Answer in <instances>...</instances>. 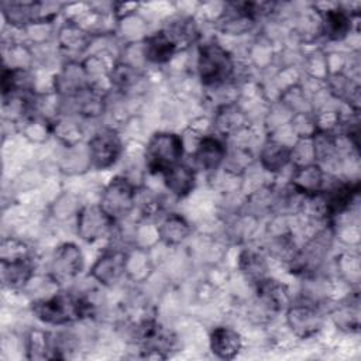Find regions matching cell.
<instances>
[{"instance_id": "5b68a950", "label": "cell", "mask_w": 361, "mask_h": 361, "mask_svg": "<svg viewBox=\"0 0 361 361\" xmlns=\"http://www.w3.org/2000/svg\"><path fill=\"white\" fill-rule=\"evenodd\" d=\"M137 188L126 176H114L103 189L99 206L116 223L135 209Z\"/></svg>"}, {"instance_id": "8fae6325", "label": "cell", "mask_w": 361, "mask_h": 361, "mask_svg": "<svg viewBox=\"0 0 361 361\" xmlns=\"http://www.w3.org/2000/svg\"><path fill=\"white\" fill-rule=\"evenodd\" d=\"M128 254L120 248L106 250L92 265L90 275L103 286L116 285L127 271Z\"/></svg>"}, {"instance_id": "2e32d148", "label": "cell", "mask_w": 361, "mask_h": 361, "mask_svg": "<svg viewBox=\"0 0 361 361\" xmlns=\"http://www.w3.org/2000/svg\"><path fill=\"white\" fill-rule=\"evenodd\" d=\"M290 186L295 193L313 196L324 188V172L320 164L309 162L295 168L290 178Z\"/></svg>"}, {"instance_id": "484cf974", "label": "cell", "mask_w": 361, "mask_h": 361, "mask_svg": "<svg viewBox=\"0 0 361 361\" xmlns=\"http://www.w3.org/2000/svg\"><path fill=\"white\" fill-rule=\"evenodd\" d=\"M238 268L244 278L251 283L257 285L259 281L267 278L268 264L262 254L254 250H244L238 257Z\"/></svg>"}, {"instance_id": "d4e9b609", "label": "cell", "mask_w": 361, "mask_h": 361, "mask_svg": "<svg viewBox=\"0 0 361 361\" xmlns=\"http://www.w3.org/2000/svg\"><path fill=\"white\" fill-rule=\"evenodd\" d=\"M28 360H56L55 334L44 330H31L27 336Z\"/></svg>"}, {"instance_id": "f1b7e54d", "label": "cell", "mask_w": 361, "mask_h": 361, "mask_svg": "<svg viewBox=\"0 0 361 361\" xmlns=\"http://www.w3.org/2000/svg\"><path fill=\"white\" fill-rule=\"evenodd\" d=\"M334 320L340 329H347L348 331H357L360 326L358 320V298L354 300L350 299V303L343 305L334 313Z\"/></svg>"}, {"instance_id": "3957f363", "label": "cell", "mask_w": 361, "mask_h": 361, "mask_svg": "<svg viewBox=\"0 0 361 361\" xmlns=\"http://www.w3.org/2000/svg\"><path fill=\"white\" fill-rule=\"evenodd\" d=\"M183 140L176 133L158 131L151 135L145 147V166L151 173H164L182 162Z\"/></svg>"}, {"instance_id": "6da1fadb", "label": "cell", "mask_w": 361, "mask_h": 361, "mask_svg": "<svg viewBox=\"0 0 361 361\" xmlns=\"http://www.w3.org/2000/svg\"><path fill=\"white\" fill-rule=\"evenodd\" d=\"M34 316L49 326H65L86 319L93 312L89 299L71 292H59L48 298L34 300L31 305Z\"/></svg>"}, {"instance_id": "d6a6232c", "label": "cell", "mask_w": 361, "mask_h": 361, "mask_svg": "<svg viewBox=\"0 0 361 361\" xmlns=\"http://www.w3.org/2000/svg\"><path fill=\"white\" fill-rule=\"evenodd\" d=\"M1 258L0 259H16L21 257H28V248L24 243L16 240V238H6L1 241Z\"/></svg>"}, {"instance_id": "ba28073f", "label": "cell", "mask_w": 361, "mask_h": 361, "mask_svg": "<svg viewBox=\"0 0 361 361\" xmlns=\"http://www.w3.org/2000/svg\"><path fill=\"white\" fill-rule=\"evenodd\" d=\"M333 234L330 228H326L320 231L317 235H314L303 250L296 251L292 259L289 261L292 272H300V274H312L314 272L319 265L323 262L324 255L327 254L329 248L331 247Z\"/></svg>"}, {"instance_id": "d6986e66", "label": "cell", "mask_w": 361, "mask_h": 361, "mask_svg": "<svg viewBox=\"0 0 361 361\" xmlns=\"http://www.w3.org/2000/svg\"><path fill=\"white\" fill-rule=\"evenodd\" d=\"M34 275V264L31 257L16 259H1V281L10 289H23Z\"/></svg>"}, {"instance_id": "7c38bea8", "label": "cell", "mask_w": 361, "mask_h": 361, "mask_svg": "<svg viewBox=\"0 0 361 361\" xmlns=\"http://www.w3.org/2000/svg\"><path fill=\"white\" fill-rule=\"evenodd\" d=\"M264 6L257 3H230L219 18V28L228 35L245 34L254 27L255 18Z\"/></svg>"}, {"instance_id": "7a4b0ae2", "label": "cell", "mask_w": 361, "mask_h": 361, "mask_svg": "<svg viewBox=\"0 0 361 361\" xmlns=\"http://www.w3.org/2000/svg\"><path fill=\"white\" fill-rule=\"evenodd\" d=\"M197 73L204 86H220L234 73L231 54L214 41L204 42L197 51Z\"/></svg>"}, {"instance_id": "4fadbf2b", "label": "cell", "mask_w": 361, "mask_h": 361, "mask_svg": "<svg viewBox=\"0 0 361 361\" xmlns=\"http://www.w3.org/2000/svg\"><path fill=\"white\" fill-rule=\"evenodd\" d=\"M83 265H85L83 254L76 244L73 243L61 244L52 255L51 272H49L51 279L55 283L73 279L82 272Z\"/></svg>"}, {"instance_id": "4316f807", "label": "cell", "mask_w": 361, "mask_h": 361, "mask_svg": "<svg viewBox=\"0 0 361 361\" xmlns=\"http://www.w3.org/2000/svg\"><path fill=\"white\" fill-rule=\"evenodd\" d=\"M75 100L76 110L80 116L85 117H97L104 110V97L102 92L94 89L92 85L80 90L76 96L72 97Z\"/></svg>"}, {"instance_id": "f546056e", "label": "cell", "mask_w": 361, "mask_h": 361, "mask_svg": "<svg viewBox=\"0 0 361 361\" xmlns=\"http://www.w3.org/2000/svg\"><path fill=\"white\" fill-rule=\"evenodd\" d=\"M52 133L65 144L73 145L82 137L79 124L71 118H61L52 124Z\"/></svg>"}, {"instance_id": "ac0fdd59", "label": "cell", "mask_w": 361, "mask_h": 361, "mask_svg": "<svg viewBox=\"0 0 361 361\" xmlns=\"http://www.w3.org/2000/svg\"><path fill=\"white\" fill-rule=\"evenodd\" d=\"M178 45L165 28L148 35L142 42V55L151 63H166L176 52Z\"/></svg>"}, {"instance_id": "5bb4252c", "label": "cell", "mask_w": 361, "mask_h": 361, "mask_svg": "<svg viewBox=\"0 0 361 361\" xmlns=\"http://www.w3.org/2000/svg\"><path fill=\"white\" fill-rule=\"evenodd\" d=\"M227 158V148L219 135H203L197 142L193 159L199 169L213 172L219 169Z\"/></svg>"}, {"instance_id": "277c9868", "label": "cell", "mask_w": 361, "mask_h": 361, "mask_svg": "<svg viewBox=\"0 0 361 361\" xmlns=\"http://www.w3.org/2000/svg\"><path fill=\"white\" fill-rule=\"evenodd\" d=\"M135 343L140 347V353L145 358L165 360L169 358L178 347V338L169 329L159 324L155 319H148L137 326Z\"/></svg>"}, {"instance_id": "4dcf8cb0", "label": "cell", "mask_w": 361, "mask_h": 361, "mask_svg": "<svg viewBox=\"0 0 361 361\" xmlns=\"http://www.w3.org/2000/svg\"><path fill=\"white\" fill-rule=\"evenodd\" d=\"M111 82L121 90L130 89L140 80V73L137 72L135 68L127 63H117L111 69Z\"/></svg>"}, {"instance_id": "9a60e30c", "label": "cell", "mask_w": 361, "mask_h": 361, "mask_svg": "<svg viewBox=\"0 0 361 361\" xmlns=\"http://www.w3.org/2000/svg\"><path fill=\"white\" fill-rule=\"evenodd\" d=\"M258 303L268 312H281L290 305L288 285L274 278H264L255 285Z\"/></svg>"}, {"instance_id": "603a6c76", "label": "cell", "mask_w": 361, "mask_h": 361, "mask_svg": "<svg viewBox=\"0 0 361 361\" xmlns=\"http://www.w3.org/2000/svg\"><path fill=\"white\" fill-rule=\"evenodd\" d=\"M292 157L293 151L276 140H267L259 152L262 168L272 173L281 172L292 161Z\"/></svg>"}, {"instance_id": "8992f818", "label": "cell", "mask_w": 361, "mask_h": 361, "mask_svg": "<svg viewBox=\"0 0 361 361\" xmlns=\"http://www.w3.org/2000/svg\"><path fill=\"white\" fill-rule=\"evenodd\" d=\"M123 152V141L114 128L97 130L87 142L89 162L96 169H107L117 162Z\"/></svg>"}, {"instance_id": "44dd1931", "label": "cell", "mask_w": 361, "mask_h": 361, "mask_svg": "<svg viewBox=\"0 0 361 361\" xmlns=\"http://www.w3.org/2000/svg\"><path fill=\"white\" fill-rule=\"evenodd\" d=\"M351 31V17L341 7L327 8L322 14V34L330 41H341Z\"/></svg>"}, {"instance_id": "83f0119b", "label": "cell", "mask_w": 361, "mask_h": 361, "mask_svg": "<svg viewBox=\"0 0 361 361\" xmlns=\"http://www.w3.org/2000/svg\"><path fill=\"white\" fill-rule=\"evenodd\" d=\"M214 126L221 134H230L233 131L241 130L245 126L244 111L237 104H223L216 113Z\"/></svg>"}, {"instance_id": "1f68e13d", "label": "cell", "mask_w": 361, "mask_h": 361, "mask_svg": "<svg viewBox=\"0 0 361 361\" xmlns=\"http://www.w3.org/2000/svg\"><path fill=\"white\" fill-rule=\"evenodd\" d=\"M331 92L336 93L337 97L341 99H348V103H358V86L354 85L350 79L341 75H334L333 78V85H331Z\"/></svg>"}, {"instance_id": "7402d4cb", "label": "cell", "mask_w": 361, "mask_h": 361, "mask_svg": "<svg viewBox=\"0 0 361 361\" xmlns=\"http://www.w3.org/2000/svg\"><path fill=\"white\" fill-rule=\"evenodd\" d=\"M192 227L179 213H168L158 226V235L166 245H179L188 240Z\"/></svg>"}, {"instance_id": "ffe728a7", "label": "cell", "mask_w": 361, "mask_h": 361, "mask_svg": "<svg viewBox=\"0 0 361 361\" xmlns=\"http://www.w3.org/2000/svg\"><path fill=\"white\" fill-rule=\"evenodd\" d=\"M166 189L176 197L188 196L196 185L195 169L183 162H179L162 173Z\"/></svg>"}, {"instance_id": "e0dca14e", "label": "cell", "mask_w": 361, "mask_h": 361, "mask_svg": "<svg viewBox=\"0 0 361 361\" xmlns=\"http://www.w3.org/2000/svg\"><path fill=\"white\" fill-rule=\"evenodd\" d=\"M209 345L210 351L217 358L233 360L240 354L243 348V340L237 330L228 326H217L209 336Z\"/></svg>"}, {"instance_id": "cb8c5ba5", "label": "cell", "mask_w": 361, "mask_h": 361, "mask_svg": "<svg viewBox=\"0 0 361 361\" xmlns=\"http://www.w3.org/2000/svg\"><path fill=\"white\" fill-rule=\"evenodd\" d=\"M86 79L87 73L83 66L78 63H69L63 68L61 75L56 76L55 89L68 97H73L90 85Z\"/></svg>"}, {"instance_id": "30bf717a", "label": "cell", "mask_w": 361, "mask_h": 361, "mask_svg": "<svg viewBox=\"0 0 361 361\" xmlns=\"http://www.w3.org/2000/svg\"><path fill=\"white\" fill-rule=\"evenodd\" d=\"M114 226L116 221L111 220L99 204L85 206L78 213V234L86 243H94L107 237Z\"/></svg>"}, {"instance_id": "52a82bcc", "label": "cell", "mask_w": 361, "mask_h": 361, "mask_svg": "<svg viewBox=\"0 0 361 361\" xmlns=\"http://www.w3.org/2000/svg\"><path fill=\"white\" fill-rule=\"evenodd\" d=\"M285 310L286 324L298 338H310L323 327V313L312 302L290 303Z\"/></svg>"}, {"instance_id": "9c48e42d", "label": "cell", "mask_w": 361, "mask_h": 361, "mask_svg": "<svg viewBox=\"0 0 361 361\" xmlns=\"http://www.w3.org/2000/svg\"><path fill=\"white\" fill-rule=\"evenodd\" d=\"M357 193H358V183L337 180L336 183L330 185L329 188L324 186L322 189V192H319L316 195L317 200L320 203L319 209H320L323 217L330 219V217L344 213L347 209H350Z\"/></svg>"}]
</instances>
